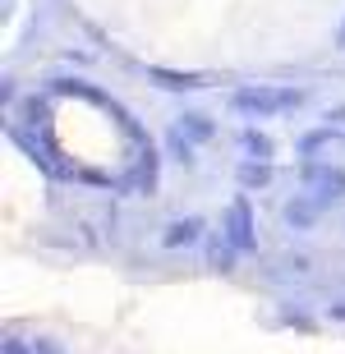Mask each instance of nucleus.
Wrapping results in <instances>:
<instances>
[{"instance_id":"nucleus-9","label":"nucleus","mask_w":345,"mask_h":354,"mask_svg":"<svg viewBox=\"0 0 345 354\" xmlns=\"http://www.w3.org/2000/svg\"><path fill=\"white\" fill-rule=\"evenodd\" d=\"M180 129H185L194 143H207L216 133V124H212V115H203V111H185V115H180Z\"/></svg>"},{"instance_id":"nucleus-2","label":"nucleus","mask_w":345,"mask_h":354,"mask_svg":"<svg viewBox=\"0 0 345 354\" xmlns=\"http://www.w3.org/2000/svg\"><path fill=\"white\" fill-rule=\"evenodd\" d=\"M226 239L235 244L239 253L258 249V235H253V207H249V198H244V194L226 207Z\"/></svg>"},{"instance_id":"nucleus-11","label":"nucleus","mask_w":345,"mask_h":354,"mask_svg":"<svg viewBox=\"0 0 345 354\" xmlns=\"http://www.w3.org/2000/svg\"><path fill=\"white\" fill-rule=\"evenodd\" d=\"M19 115H28V124L41 129V124H46V102H41V97H28V102H19Z\"/></svg>"},{"instance_id":"nucleus-3","label":"nucleus","mask_w":345,"mask_h":354,"mask_svg":"<svg viewBox=\"0 0 345 354\" xmlns=\"http://www.w3.org/2000/svg\"><path fill=\"white\" fill-rule=\"evenodd\" d=\"M147 79H152V88H161V92L207 88V79H203V74H194V69H161V65H152V69H147Z\"/></svg>"},{"instance_id":"nucleus-13","label":"nucleus","mask_w":345,"mask_h":354,"mask_svg":"<svg viewBox=\"0 0 345 354\" xmlns=\"http://www.w3.org/2000/svg\"><path fill=\"white\" fill-rule=\"evenodd\" d=\"M5 354H37L28 341H19V336H5Z\"/></svg>"},{"instance_id":"nucleus-6","label":"nucleus","mask_w":345,"mask_h":354,"mask_svg":"<svg viewBox=\"0 0 345 354\" xmlns=\"http://www.w3.org/2000/svg\"><path fill=\"white\" fill-rule=\"evenodd\" d=\"M318 203H313V198H290V203H286V225H290V230H313V221H318Z\"/></svg>"},{"instance_id":"nucleus-7","label":"nucleus","mask_w":345,"mask_h":354,"mask_svg":"<svg viewBox=\"0 0 345 354\" xmlns=\"http://www.w3.org/2000/svg\"><path fill=\"white\" fill-rule=\"evenodd\" d=\"M194 138H189L185 129H166V152H171V161L175 166H194Z\"/></svg>"},{"instance_id":"nucleus-10","label":"nucleus","mask_w":345,"mask_h":354,"mask_svg":"<svg viewBox=\"0 0 345 354\" xmlns=\"http://www.w3.org/2000/svg\"><path fill=\"white\" fill-rule=\"evenodd\" d=\"M207 258H212V272H230V267H235V258H239V249L230 244V239L207 235Z\"/></svg>"},{"instance_id":"nucleus-15","label":"nucleus","mask_w":345,"mask_h":354,"mask_svg":"<svg viewBox=\"0 0 345 354\" xmlns=\"http://www.w3.org/2000/svg\"><path fill=\"white\" fill-rule=\"evenodd\" d=\"M37 354H65V345L60 341H37Z\"/></svg>"},{"instance_id":"nucleus-16","label":"nucleus","mask_w":345,"mask_h":354,"mask_svg":"<svg viewBox=\"0 0 345 354\" xmlns=\"http://www.w3.org/2000/svg\"><path fill=\"white\" fill-rule=\"evenodd\" d=\"M341 41H345V28H341Z\"/></svg>"},{"instance_id":"nucleus-1","label":"nucleus","mask_w":345,"mask_h":354,"mask_svg":"<svg viewBox=\"0 0 345 354\" xmlns=\"http://www.w3.org/2000/svg\"><path fill=\"white\" fill-rule=\"evenodd\" d=\"M230 106H235L239 115H281V111H299L304 106V92L299 88H239L230 92Z\"/></svg>"},{"instance_id":"nucleus-4","label":"nucleus","mask_w":345,"mask_h":354,"mask_svg":"<svg viewBox=\"0 0 345 354\" xmlns=\"http://www.w3.org/2000/svg\"><path fill=\"white\" fill-rule=\"evenodd\" d=\"M203 235V221L198 216H180V221H171L166 230H161V249H189V244H198Z\"/></svg>"},{"instance_id":"nucleus-12","label":"nucleus","mask_w":345,"mask_h":354,"mask_svg":"<svg viewBox=\"0 0 345 354\" xmlns=\"http://www.w3.org/2000/svg\"><path fill=\"white\" fill-rule=\"evenodd\" d=\"M327 138H332V129H318V133H304V138H299V152H304V157H313V152H318L322 143H327Z\"/></svg>"},{"instance_id":"nucleus-14","label":"nucleus","mask_w":345,"mask_h":354,"mask_svg":"<svg viewBox=\"0 0 345 354\" xmlns=\"http://www.w3.org/2000/svg\"><path fill=\"white\" fill-rule=\"evenodd\" d=\"M327 124H332V129H341V124H345V106H332V111H327Z\"/></svg>"},{"instance_id":"nucleus-5","label":"nucleus","mask_w":345,"mask_h":354,"mask_svg":"<svg viewBox=\"0 0 345 354\" xmlns=\"http://www.w3.org/2000/svg\"><path fill=\"white\" fill-rule=\"evenodd\" d=\"M235 180H239V189H267V184H272V161L244 157V161L235 166Z\"/></svg>"},{"instance_id":"nucleus-8","label":"nucleus","mask_w":345,"mask_h":354,"mask_svg":"<svg viewBox=\"0 0 345 354\" xmlns=\"http://www.w3.org/2000/svg\"><path fill=\"white\" fill-rule=\"evenodd\" d=\"M239 152H249L253 161H272V138L267 133H258V129H239Z\"/></svg>"}]
</instances>
